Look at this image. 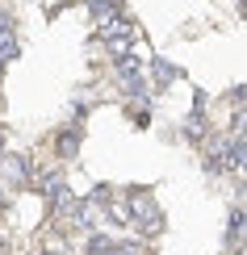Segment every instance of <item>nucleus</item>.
Wrapping results in <instances>:
<instances>
[{
  "instance_id": "nucleus-5",
  "label": "nucleus",
  "mask_w": 247,
  "mask_h": 255,
  "mask_svg": "<svg viewBox=\"0 0 247 255\" xmlns=\"http://www.w3.org/2000/svg\"><path fill=\"white\" fill-rule=\"evenodd\" d=\"M235 134H247V109L235 113Z\"/></svg>"
},
{
  "instance_id": "nucleus-6",
  "label": "nucleus",
  "mask_w": 247,
  "mask_h": 255,
  "mask_svg": "<svg viewBox=\"0 0 247 255\" xmlns=\"http://www.w3.org/2000/svg\"><path fill=\"white\" fill-rule=\"evenodd\" d=\"M46 255H63V251H46Z\"/></svg>"
},
{
  "instance_id": "nucleus-1",
  "label": "nucleus",
  "mask_w": 247,
  "mask_h": 255,
  "mask_svg": "<svg viewBox=\"0 0 247 255\" xmlns=\"http://www.w3.org/2000/svg\"><path fill=\"white\" fill-rule=\"evenodd\" d=\"M130 214H134V222H138V230H159V209L151 205V197L134 193V197H130Z\"/></svg>"
},
{
  "instance_id": "nucleus-4",
  "label": "nucleus",
  "mask_w": 247,
  "mask_h": 255,
  "mask_svg": "<svg viewBox=\"0 0 247 255\" xmlns=\"http://www.w3.org/2000/svg\"><path fill=\"white\" fill-rule=\"evenodd\" d=\"M172 76H176V71H172V67H168V63H155V80H159V84H168Z\"/></svg>"
},
{
  "instance_id": "nucleus-2",
  "label": "nucleus",
  "mask_w": 247,
  "mask_h": 255,
  "mask_svg": "<svg viewBox=\"0 0 247 255\" xmlns=\"http://www.w3.org/2000/svg\"><path fill=\"white\" fill-rule=\"evenodd\" d=\"M231 167L239 176H247V142H235V159H231Z\"/></svg>"
},
{
  "instance_id": "nucleus-3",
  "label": "nucleus",
  "mask_w": 247,
  "mask_h": 255,
  "mask_svg": "<svg viewBox=\"0 0 247 255\" xmlns=\"http://www.w3.org/2000/svg\"><path fill=\"white\" fill-rule=\"evenodd\" d=\"M105 255H143V247H134V243H126V247H109Z\"/></svg>"
}]
</instances>
